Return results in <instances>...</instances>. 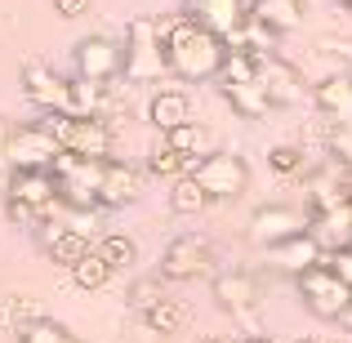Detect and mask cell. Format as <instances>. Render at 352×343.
<instances>
[{
  "label": "cell",
  "mask_w": 352,
  "mask_h": 343,
  "mask_svg": "<svg viewBox=\"0 0 352 343\" xmlns=\"http://www.w3.org/2000/svg\"><path fill=\"white\" fill-rule=\"evenodd\" d=\"M161 41H165V63H170V76L188 80V85H197V80H210L223 71L228 63V41H219L214 32H206V27H197L192 18H170V23L161 27Z\"/></svg>",
  "instance_id": "1"
},
{
  "label": "cell",
  "mask_w": 352,
  "mask_h": 343,
  "mask_svg": "<svg viewBox=\"0 0 352 343\" xmlns=\"http://www.w3.org/2000/svg\"><path fill=\"white\" fill-rule=\"evenodd\" d=\"M165 71H170V63H165L161 23L134 18V23L125 27V76L129 80H161Z\"/></svg>",
  "instance_id": "2"
},
{
  "label": "cell",
  "mask_w": 352,
  "mask_h": 343,
  "mask_svg": "<svg viewBox=\"0 0 352 343\" xmlns=\"http://www.w3.org/2000/svg\"><path fill=\"white\" fill-rule=\"evenodd\" d=\"M63 156V147L54 143V134L36 120V125H18L9 134V165L18 174H50L54 161Z\"/></svg>",
  "instance_id": "3"
},
{
  "label": "cell",
  "mask_w": 352,
  "mask_h": 343,
  "mask_svg": "<svg viewBox=\"0 0 352 343\" xmlns=\"http://www.w3.org/2000/svg\"><path fill=\"white\" fill-rule=\"evenodd\" d=\"M23 94L45 116H76V89H72V80L54 76L45 63H23Z\"/></svg>",
  "instance_id": "4"
},
{
  "label": "cell",
  "mask_w": 352,
  "mask_h": 343,
  "mask_svg": "<svg viewBox=\"0 0 352 343\" xmlns=\"http://www.w3.org/2000/svg\"><path fill=\"white\" fill-rule=\"evenodd\" d=\"M214 263L219 258L206 236H179L165 245L161 276L165 281H206V276H214Z\"/></svg>",
  "instance_id": "5"
},
{
  "label": "cell",
  "mask_w": 352,
  "mask_h": 343,
  "mask_svg": "<svg viewBox=\"0 0 352 343\" xmlns=\"http://www.w3.org/2000/svg\"><path fill=\"white\" fill-rule=\"evenodd\" d=\"M72 67H76V80L107 85L112 76L125 71V45L107 41V36H85V41L72 49Z\"/></svg>",
  "instance_id": "6"
},
{
  "label": "cell",
  "mask_w": 352,
  "mask_h": 343,
  "mask_svg": "<svg viewBox=\"0 0 352 343\" xmlns=\"http://www.w3.org/2000/svg\"><path fill=\"white\" fill-rule=\"evenodd\" d=\"M192 179L206 188V197L210 201H232L245 192V183H250V174H245V165H241V156L232 152H210L201 165H192Z\"/></svg>",
  "instance_id": "7"
},
{
  "label": "cell",
  "mask_w": 352,
  "mask_h": 343,
  "mask_svg": "<svg viewBox=\"0 0 352 343\" xmlns=\"http://www.w3.org/2000/svg\"><path fill=\"white\" fill-rule=\"evenodd\" d=\"M299 294H303V303H308V312H317V317H326V321H339L352 308V290L330 272V263L303 272L299 276Z\"/></svg>",
  "instance_id": "8"
},
{
  "label": "cell",
  "mask_w": 352,
  "mask_h": 343,
  "mask_svg": "<svg viewBox=\"0 0 352 343\" xmlns=\"http://www.w3.org/2000/svg\"><path fill=\"white\" fill-rule=\"evenodd\" d=\"M183 18H192L197 27H206L219 41L232 45L250 23V5L245 0H183Z\"/></svg>",
  "instance_id": "9"
},
{
  "label": "cell",
  "mask_w": 352,
  "mask_h": 343,
  "mask_svg": "<svg viewBox=\"0 0 352 343\" xmlns=\"http://www.w3.org/2000/svg\"><path fill=\"white\" fill-rule=\"evenodd\" d=\"M303 232H308V214H299L294 206H258L254 219H250V236L267 250L285 245V241L303 236Z\"/></svg>",
  "instance_id": "10"
},
{
  "label": "cell",
  "mask_w": 352,
  "mask_h": 343,
  "mask_svg": "<svg viewBox=\"0 0 352 343\" xmlns=\"http://www.w3.org/2000/svg\"><path fill=\"white\" fill-rule=\"evenodd\" d=\"M214 299L232 317H250L258 308V281L250 272H219L214 276Z\"/></svg>",
  "instance_id": "11"
},
{
  "label": "cell",
  "mask_w": 352,
  "mask_h": 343,
  "mask_svg": "<svg viewBox=\"0 0 352 343\" xmlns=\"http://www.w3.org/2000/svg\"><path fill=\"white\" fill-rule=\"evenodd\" d=\"M308 236L317 241L330 258L352 250V206L348 210H330V214H308Z\"/></svg>",
  "instance_id": "12"
},
{
  "label": "cell",
  "mask_w": 352,
  "mask_h": 343,
  "mask_svg": "<svg viewBox=\"0 0 352 343\" xmlns=\"http://www.w3.org/2000/svg\"><path fill=\"white\" fill-rule=\"evenodd\" d=\"M138 192H143V179H138L134 165H129V161H107L103 188H98V201H103V210L129 206V201H138Z\"/></svg>",
  "instance_id": "13"
},
{
  "label": "cell",
  "mask_w": 352,
  "mask_h": 343,
  "mask_svg": "<svg viewBox=\"0 0 352 343\" xmlns=\"http://www.w3.org/2000/svg\"><path fill=\"white\" fill-rule=\"evenodd\" d=\"M5 197H14V201H23V206L41 210V214H50L54 201H58V183H54V174H18L14 170Z\"/></svg>",
  "instance_id": "14"
},
{
  "label": "cell",
  "mask_w": 352,
  "mask_h": 343,
  "mask_svg": "<svg viewBox=\"0 0 352 343\" xmlns=\"http://www.w3.org/2000/svg\"><path fill=\"white\" fill-rule=\"evenodd\" d=\"M188 116H192V103L183 89H156L152 103H147V120L161 129V138L174 134L179 125H188Z\"/></svg>",
  "instance_id": "15"
},
{
  "label": "cell",
  "mask_w": 352,
  "mask_h": 343,
  "mask_svg": "<svg viewBox=\"0 0 352 343\" xmlns=\"http://www.w3.org/2000/svg\"><path fill=\"white\" fill-rule=\"evenodd\" d=\"M45 250H50V258L58 267H76L80 258L94 254L89 236H80V232H72V228H63V223H45Z\"/></svg>",
  "instance_id": "16"
},
{
  "label": "cell",
  "mask_w": 352,
  "mask_h": 343,
  "mask_svg": "<svg viewBox=\"0 0 352 343\" xmlns=\"http://www.w3.org/2000/svg\"><path fill=\"white\" fill-rule=\"evenodd\" d=\"M272 258H276V267H285V272H294V276L312 272V267H326V250H321L308 232L294 236V241H285V245H276Z\"/></svg>",
  "instance_id": "17"
},
{
  "label": "cell",
  "mask_w": 352,
  "mask_h": 343,
  "mask_svg": "<svg viewBox=\"0 0 352 343\" xmlns=\"http://www.w3.org/2000/svg\"><path fill=\"white\" fill-rule=\"evenodd\" d=\"M258 85H263V94L272 98V103H294V98L303 94L299 71H294L290 63H281V58H263V67H258Z\"/></svg>",
  "instance_id": "18"
},
{
  "label": "cell",
  "mask_w": 352,
  "mask_h": 343,
  "mask_svg": "<svg viewBox=\"0 0 352 343\" xmlns=\"http://www.w3.org/2000/svg\"><path fill=\"white\" fill-rule=\"evenodd\" d=\"M107 147H112L107 120H76L63 152H76V156H85V161H107Z\"/></svg>",
  "instance_id": "19"
},
{
  "label": "cell",
  "mask_w": 352,
  "mask_h": 343,
  "mask_svg": "<svg viewBox=\"0 0 352 343\" xmlns=\"http://www.w3.org/2000/svg\"><path fill=\"white\" fill-rule=\"evenodd\" d=\"M317 107L335 125H352V76H326L317 85Z\"/></svg>",
  "instance_id": "20"
},
{
  "label": "cell",
  "mask_w": 352,
  "mask_h": 343,
  "mask_svg": "<svg viewBox=\"0 0 352 343\" xmlns=\"http://www.w3.org/2000/svg\"><path fill=\"white\" fill-rule=\"evenodd\" d=\"M299 14H303V0H254L250 5V18L254 23H263L267 32H290L294 23H299Z\"/></svg>",
  "instance_id": "21"
},
{
  "label": "cell",
  "mask_w": 352,
  "mask_h": 343,
  "mask_svg": "<svg viewBox=\"0 0 352 343\" xmlns=\"http://www.w3.org/2000/svg\"><path fill=\"white\" fill-rule=\"evenodd\" d=\"M165 143H170L174 152L188 161V170H192V165H201V161L210 156V134H206V125H197V120L179 125L174 134H165Z\"/></svg>",
  "instance_id": "22"
},
{
  "label": "cell",
  "mask_w": 352,
  "mask_h": 343,
  "mask_svg": "<svg viewBox=\"0 0 352 343\" xmlns=\"http://www.w3.org/2000/svg\"><path fill=\"white\" fill-rule=\"evenodd\" d=\"M223 98L232 103L236 116H250V120H263L267 112H272V98L263 94V85H223Z\"/></svg>",
  "instance_id": "23"
},
{
  "label": "cell",
  "mask_w": 352,
  "mask_h": 343,
  "mask_svg": "<svg viewBox=\"0 0 352 343\" xmlns=\"http://www.w3.org/2000/svg\"><path fill=\"white\" fill-rule=\"evenodd\" d=\"M143 321H147L152 335H179V330L188 326V308H183L179 299H161L156 308L143 312Z\"/></svg>",
  "instance_id": "24"
},
{
  "label": "cell",
  "mask_w": 352,
  "mask_h": 343,
  "mask_svg": "<svg viewBox=\"0 0 352 343\" xmlns=\"http://www.w3.org/2000/svg\"><path fill=\"white\" fill-rule=\"evenodd\" d=\"M206 206H210V197H206V188H201L192 174H183V179L170 183V210L174 214H201Z\"/></svg>",
  "instance_id": "25"
},
{
  "label": "cell",
  "mask_w": 352,
  "mask_h": 343,
  "mask_svg": "<svg viewBox=\"0 0 352 343\" xmlns=\"http://www.w3.org/2000/svg\"><path fill=\"white\" fill-rule=\"evenodd\" d=\"M112 272H116V267H112V263H107V258L94 250L89 258H80V263L72 267V281H76L80 290H103V285L112 281Z\"/></svg>",
  "instance_id": "26"
},
{
  "label": "cell",
  "mask_w": 352,
  "mask_h": 343,
  "mask_svg": "<svg viewBox=\"0 0 352 343\" xmlns=\"http://www.w3.org/2000/svg\"><path fill=\"white\" fill-rule=\"evenodd\" d=\"M147 170L174 183V179H183V170H188V161H183V156H179V152H174V147H170V143L161 138V143H156L152 152H147Z\"/></svg>",
  "instance_id": "27"
},
{
  "label": "cell",
  "mask_w": 352,
  "mask_h": 343,
  "mask_svg": "<svg viewBox=\"0 0 352 343\" xmlns=\"http://www.w3.org/2000/svg\"><path fill=\"white\" fill-rule=\"evenodd\" d=\"M18 343H76V339H72L67 330L58 326V321L41 317V321H32L27 330H18Z\"/></svg>",
  "instance_id": "28"
},
{
  "label": "cell",
  "mask_w": 352,
  "mask_h": 343,
  "mask_svg": "<svg viewBox=\"0 0 352 343\" xmlns=\"http://www.w3.org/2000/svg\"><path fill=\"white\" fill-rule=\"evenodd\" d=\"M98 254H103L112 267H129V263L138 258V250H134V241H129V236L112 232V236H103V241H98Z\"/></svg>",
  "instance_id": "29"
},
{
  "label": "cell",
  "mask_w": 352,
  "mask_h": 343,
  "mask_svg": "<svg viewBox=\"0 0 352 343\" xmlns=\"http://www.w3.org/2000/svg\"><path fill=\"white\" fill-rule=\"evenodd\" d=\"M267 165H272L276 174H299L303 170V152L290 147V143H276L272 152H267Z\"/></svg>",
  "instance_id": "30"
},
{
  "label": "cell",
  "mask_w": 352,
  "mask_h": 343,
  "mask_svg": "<svg viewBox=\"0 0 352 343\" xmlns=\"http://www.w3.org/2000/svg\"><path fill=\"white\" fill-rule=\"evenodd\" d=\"M98 214H103V210H67L63 228H72V232H80V236L94 241V232H98Z\"/></svg>",
  "instance_id": "31"
},
{
  "label": "cell",
  "mask_w": 352,
  "mask_h": 343,
  "mask_svg": "<svg viewBox=\"0 0 352 343\" xmlns=\"http://www.w3.org/2000/svg\"><path fill=\"white\" fill-rule=\"evenodd\" d=\"M5 219H9V223H18V228H36V219H41V210H32V206H23V201L5 197Z\"/></svg>",
  "instance_id": "32"
},
{
  "label": "cell",
  "mask_w": 352,
  "mask_h": 343,
  "mask_svg": "<svg viewBox=\"0 0 352 343\" xmlns=\"http://www.w3.org/2000/svg\"><path fill=\"white\" fill-rule=\"evenodd\" d=\"M330 156H339L352 170V125H335V134H330Z\"/></svg>",
  "instance_id": "33"
},
{
  "label": "cell",
  "mask_w": 352,
  "mask_h": 343,
  "mask_svg": "<svg viewBox=\"0 0 352 343\" xmlns=\"http://www.w3.org/2000/svg\"><path fill=\"white\" fill-rule=\"evenodd\" d=\"M330 272H335L339 281H344L348 290H352V250H344V254H335V258H330Z\"/></svg>",
  "instance_id": "34"
},
{
  "label": "cell",
  "mask_w": 352,
  "mask_h": 343,
  "mask_svg": "<svg viewBox=\"0 0 352 343\" xmlns=\"http://www.w3.org/2000/svg\"><path fill=\"white\" fill-rule=\"evenodd\" d=\"M9 134H14V129L0 120V188H5V192H9V183H5V170H9Z\"/></svg>",
  "instance_id": "35"
},
{
  "label": "cell",
  "mask_w": 352,
  "mask_h": 343,
  "mask_svg": "<svg viewBox=\"0 0 352 343\" xmlns=\"http://www.w3.org/2000/svg\"><path fill=\"white\" fill-rule=\"evenodd\" d=\"M134 303L138 308H156V303H161V290H156V285H134Z\"/></svg>",
  "instance_id": "36"
},
{
  "label": "cell",
  "mask_w": 352,
  "mask_h": 343,
  "mask_svg": "<svg viewBox=\"0 0 352 343\" xmlns=\"http://www.w3.org/2000/svg\"><path fill=\"white\" fill-rule=\"evenodd\" d=\"M89 9V0H54V14H63V18H80Z\"/></svg>",
  "instance_id": "37"
},
{
  "label": "cell",
  "mask_w": 352,
  "mask_h": 343,
  "mask_svg": "<svg viewBox=\"0 0 352 343\" xmlns=\"http://www.w3.org/2000/svg\"><path fill=\"white\" fill-rule=\"evenodd\" d=\"M241 343H272V339H267V335H245Z\"/></svg>",
  "instance_id": "38"
},
{
  "label": "cell",
  "mask_w": 352,
  "mask_h": 343,
  "mask_svg": "<svg viewBox=\"0 0 352 343\" xmlns=\"http://www.w3.org/2000/svg\"><path fill=\"white\" fill-rule=\"evenodd\" d=\"M339 321H344V326L352 330V308H348V312H344V317H339Z\"/></svg>",
  "instance_id": "39"
},
{
  "label": "cell",
  "mask_w": 352,
  "mask_h": 343,
  "mask_svg": "<svg viewBox=\"0 0 352 343\" xmlns=\"http://www.w3.org/2000/svg\"><path fill=\"white\" fill-rule=\"evenodd\" d=\"M197 343H223V339H214V335H206V339H197Z\"/></svg>",
  "instance_id": "40"
},
{
  "label": "cell",
  "mask_w": 352,
  "mask_h": 343,
  "mask_svg": "<svg viewBox=\"0 0 352 343\" xmlns=\"http://www.w3.org/2000/svg\"><path fill=\"white\" fill-rule=\"evenodd\" d=\"M294 343H312V339H294Z\"/></svg>",
  "instance_id": "41"
},
{
  "label": "cell",
  "mask_w": 352,
  "mask_h": 343,
  "mask_svg": "<svg viewBox=\"0 0 352 343\" xmlns=\"http://www.w3.org/2000/svg\"><path fill=\"white\" fill-rule=\"evenodd\" d=\"M344 5H348V9H352V0H344Z\"/></svg>",
  "instance_id": "42"
},
{
  "label": "cell",
  "mask_w": 352,
  "mask_h": 343,
  "mask_svg": "<svg viewBox=\"0 0 352 343\" xmlns=\"http://www.w3.org/2000/svg\"><path fill=\"white\" fill-rule=\"evenodd\" d=\"M348 54H352V49H348Z\"/></svg>",
  "instance_id": "43"
}]
</instances>
